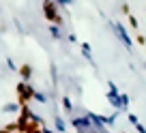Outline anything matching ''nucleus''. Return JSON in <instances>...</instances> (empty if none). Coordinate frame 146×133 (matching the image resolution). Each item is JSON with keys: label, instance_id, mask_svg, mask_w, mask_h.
Returning a JSON list of instances; mask_svg holds the SVG:
<instances>
[{"label": "nucleus", "instance_id": "obj_1", "mask_svg": "<svg viewBox=\"0 0 146 133\" xmlns=\"http://www.w3.org/2000/svg\"><path fill=\"white\" fill-rule=\"evenodd\" d=\"M43 17L50 24H56V26H62L64 24L62 15L58 13V5H56L54 0H43Z\"/></svg>", "mask_w": 146, "mask_h": 133}, {"label": "nucleus", "instance_id": "obj_2", "mask_svg": "<svg viewBox=\"0 0 146 133\" xmlns=\"http://www.w3.org/2000/svg\"><path fill=\"white\" fill-rule=\"evenodd\" d=\"M15 92H17V103H19V105H30V101L35 99V92L36 90L28 82H17Z\"/></svg>", "mask_w": 146, "mask_h": 133}, {"label": "nucleus", "instance_id": "obj_3", "mask_svg": "<svg viewBox=\"0 0 146 133\" xmlns=\"http://www.w3.org/2000/svg\"><path fill=\"white\" fill-rule=\"evenodd\" d=\"M32 116H35V112L30 110V105H19V112H17V122H19V124L30 122Z\"/></svg>", "mask_w": 146, "mask_h": 133}, {"label": "nucleus", "instance_id": "obj_4", "mask_svg": "<svg viewBox=\"0 0 146 133\" xmlns=\"http://www.w3.org/2000/svg\"><path fill=\"white\" fill-rule=\"evenodd\" d=\"M114 30H116V34H118V37H120V41H123V43H125V45H127V47H131V39H129L127 30H125V28L120 26V24H116V26H114Z\"/></svg>", "mask_w": 146, "mask_h": 133}, {"label": "nucleus", "instance_id": "obj_5", "mask_svg": "<svg viewBox=\"0 0 146 133\" xmlns=\"http://www.w3.org/2000/svg\"><path fill=\"white\" fill-rule=\"evenodd\" d=\"M19 77H22V82H28V79H30L32 77V67H30V64H22V67H19Z\"/></svg>", "mask_w": 146, "mask_h": 133}, {"label": "nucleus", "instance_id": "obj_6", "mask_svg": "<svg viewBox=\"0 0 146 133\" xmlns=\"http://www.w3.org/2000/svg\"><path fill=\"white\" fill-rule=\"evenodd\" d=\"M47 30H50L52 39H56V41H60V39H62V28H60V26H56V24H50V28H47Z\"/></svg>", "mask_w": 146, "mask_h": 133}, {"label": "nucleus", "instance_id": "obj_7", "mask_svg": "<svg viewBox=\"0 0 146 133\" xmlns=\"http://www.w3.org/2000/svg\"><path fill=\"white\" fill-rule=\"evenodd\" d=\"M2 112H5V114H11V112H13V114H17V112H19V103H17V101L5 103V105H2Z\"/></svg>", "mask_w": 146, "mask_h": 133}, {"label": "nucleus", "instance_id": "obj_8", "mask_svg": "<svg viewBox=\"0 0 146 133\" xmlns=\"http://www.w3.org/2000/svg\"><path fill=\"white\" fill-rule=\"evenodd\" d=\"M54 127H56L58 133H67V122H64L60 116H54Z\"/></svg>", "mask_w": 146, "mask_h": 133}, {"label": "nucleus", "instance_id": "obj_9", "mask_svg": "<svg viewBox=\"0 0 146 133\" xmlns=\"http://www.w3.org/2000/svg\"><path fill=\"white\" fill-rule=\"evenodd\" d=\"M60 105H62V110L69 112V114L73 112V103H71V99H69V97H62V99H60Z\"/></svg>", "mask_w": 146, "mask_h": 133}, {"label": "nucleus", "instance_id": "obj_10", "mask_svg": "<svg viewBox=\"0 0 146 133\" xmlns=\"http://www.w3.org/2000/svg\"><path fill=\"white\" fill-rule=\"evenodd\" d=\"M2 129H7L9 133H19V124H17V120H15V122H7Z\"/></svg>", "mask_w": 146, "mask_h": 133}, {"label": "nucleus", "instance_id": "obj_11", "mask_svg": "<svg viewBox=\"0 0 146 133\" xmlns=\"http://www.w3.org/2000/svg\"><path fill=\"white\" fill-rule=\"evenodd\" d=\"M82 54H84V58H86V60H90V62H92V54H90V45H88V43H82Z\"/></svg>", "mask_w": 146, "mask_h": 133}, {"label": "nucleus", "instance_id": "obj_12", "mask_svg": "<svg viewBox=\"0 0 146 133\" xmlns=\"http://www.w3.org/2000/svg\"><path fill=\"white\" fill-rule=\"evenodd\" d=\"M35 101H39V103H47V97L43 95V92L36 90V92H35Z\"/></svg>", "mask_w": 146, "mask_h": 133}, {"label": "nucleus", "instance_id": "obj_13", "mask_svg": "<svg viewBox=\"0 0 146 133\" xmlns=\"http://www.w3.org/2000/svg\"><path fill=\"white\" fill-rule=\"evenodd\" d=\"M7 67H9L11 71H17V67H15V62H13V58H7Z\"/></svg>", "mask_w": 146, "mask_h": 133}, {"label": "nucleus", "instance_id": "obj_14", "mask_svg": "<svg viewBox=\"0 0 146 133\" xmlns=\"http://www.w3.org/2000/svg\"><path fill=\"white\" fill-rule=\"evenodd\" d=\"M129 24H131V28H133V30H137V19L133 17V15H129Z\"/></svg>", "mask_w": 146, "mask_h": 133}, {"label": "nucleus", "instance_id": "obj_15", "mask_svg": "<svg viewBox=\"0 0 146 133\" xmlns=\"http://www.w3.org/2000/svg\"><path fill=\"white\" fill-rule=\"evenodd\" d=\"M137 43H140V45H146V37L144 34H137Z\"/></svg>", "mask_w": 146, "mask_h": 133}, {"label": "nucleus", "instance_id": "obj_16", "mask_svg": "<svg viewBox=\"0 0 146 133\" xmlns=\"http://www.w3.org/2000/svg\"><path fill=\"white\" fill-rule=\"evenodd\" d=\"M67 41H71V43H75V41H78V37H75V34H73V32H71V34H67Z\"/></svg>", "mask_w": 146, "mask_h": 133}, {"label": "nucleus", "instance_id": "obj_17", "mask_svg": "<svg viewBox=\"0 0 146 133\" xmlns=\"http://www.w3.org/2000/svg\"><path fill=\"white\" fill-rule=\"evenodd\" d=\"M41 131H43V133H56V131H52V129L47 127V124H43V127H41Z\"/></svg>", "mask_w": 146, "mask_h": 133}, {"label": "nucleus", "instance_id": "obj_18", "mask_svg": "<svg viewBox=\"0 0 146 133\" xmlns=\"http://www.w3.org/2000/svg\"><path fill=\"white\" fill-rule=\"evenodd\" d=\"M120 9H123V13H125V15H129V5H123Z\"/></svg>", "mask_w": 146, "mask_h": 133}, {"label": "nucleus", "instance_id": "obj_19", "mask_svg": "<svg viewBox=\"0 0 146 133\" xmlns=\"http://www.w3.org/2000/svg\"><path fill=\"white\" fill-rule=\"evenodd\" d=\"M32 133H43V131H41V127H39V129H35V131H32Z\"/></svg>", "mask_w": 146, "mask_h": 133}]
</instances>
